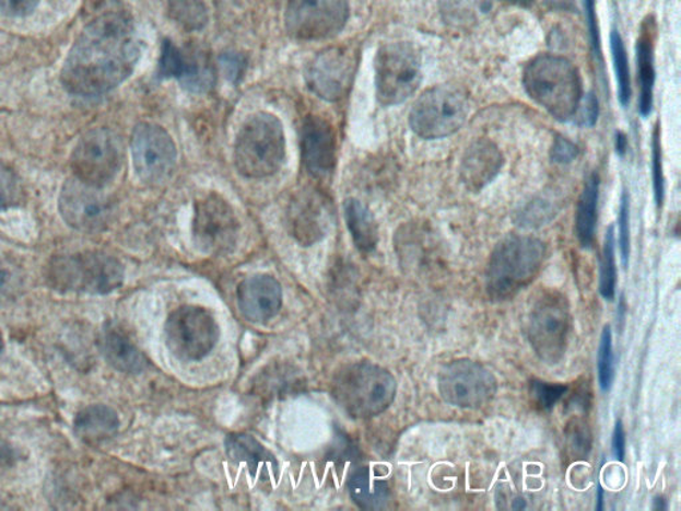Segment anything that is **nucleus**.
Returning a JSON list of instances; mask_svg holds the SVG:
<instances>
[{
    "label": "nucleus",
    "instance_id": "f03ea898",
    "mask_svg": "<svg viewBox=\"0 0 681 511\" xmlns=\"http://www.w3.org/2000/svg\"><path fill=\"white\" fill-rule=\"evenodd\" d=\"M545 246L532 236L508 235L495 246L486 268V291L491 299H513L537 279L543 267Z\"/></svg>",
    "mask_w": 681,
    "mask_h": 511
},
{
    "label": "nucleus",
    "instance_id": "a19ab883",
    "mask_svg": "<svg viewBox=\"0 0 681 511\" xmlns=\"http://www.w3.org/2000/svg\"><path fill=\"white\" fill-rule=\"evenodd\" d=\"M579 155V148L572 140L557 137L551 148L552 162L560 164H568L574 162Z\"/></svg>",
    "mask_w": 681,
    "mask_h": 511
},
{
    "label": "nucleus",
    "instance_id": "2f4dec72",
    "mask_svg": "<svg viewBox=\"0 0 681 511\" xmlns=\"http://www.w3.org/2000/svg\"><path fill=\"white\" fill-rule=\"evenodd\" d=\"M611 53L613 67H615L618 82V97L623 107L627 106L631 98V78L627 51H625L624 42L619 31L613 30L611 33Z\"/></svg>",
    "mask_w": 681,
    "mask_h": 511
},
{
    "label": "nucleus",
    "instance_id": "1a4fd4ad",
    "mask_svg": "<svg viewBox=\"0 0 681 511\" xmlns=\"http://www.w3.org/2000/svg\"><path fill=\"white\" fill-rule=\"evenodd\" d=\"M469 113V101L461 90L439 85L423 92L411 108L409 121L419 137L444 139L462 128Z\"/></svg>",
    "mask_w": 681,
    "mask_h": 511
},
{
    "label": "nucleus",
    "instance_id": "8fccbe9b",
    "mask_svg": "<svg viewBox=\"0 0 681 511\" xmlns=\"http://www.w3.org/2000/svg\"><path fill=\"white\" fill-rule=\"evenodd\" d=\"M3 352V337L0 335V355Z\"/></svg>",
    "mask_w": 681,
    "mask_h": 511
},
{
    "label": "nucleus",
    "instance_id": "4c0bfd02",
    "mask_svg": "<svg viewBox=\"0 0 681 511\" xmlns=\"http://www.w3.org/2000/svg\"><path fill=\"white\" fill-rule=\"evenodd\" d=\"M619 248H621L623 267H629L630 260V196L627 193L622 195L621 208H619Z\"/></svg>",
    "mask_w": 681,
    "mask_h": 511
},
{
    "label": "nucleus",
    "instance_id": "4468645a",
    "mask_svg": "<svg viewBox=\"0 0 681 511\" xmlns=\"http://www.w3.org/2000/svg\"><path fill=\"white\" fill-rule=\"evenodd\" d=\"M103 189L69 178L59 195V211L66 224L84 233L103 231L113 217V202Z\"/></svg>",
    "mask_w": 681,
    "mask_h": 511
},
{
    "label": "nucleus",
    "instance_id": "2eb2a0df",
    "mask_svg": "<svg viewBox=\"0 0 681 511\" xmlns=\"http://www.w3.org/2000/svg\"><path fill=\"white\" fill-rule=\"evenodd\" d=\"M132 162L141 182L167 181L175 170L177 151L174 140L161 126L140 123L131 140Z\"/></svg>",
    "mask_w": 681,
    "mask_h": 511
},
{
    "label": "nucleus",
    "instance_id": "b1692460",
    "mask_svg": "<svg viewBox=\"0 0 681 511\" xmlns=\"http://www.w3.org/2000/svg\"><path fill=\"white\" fill-rule=\"evenodd\" d=\"M99 348L104 359L116 371L139 374L149 365L145 356L140 352L137 345L128 338L125 332L114 326H108L102 332Z\"/></svg>",
    "mask_w": 681,
    "mask_h": 511
},
{
    "label": "nucleus",
    "instance_id": "6e6552de",
    "mask_svg": "<svg viewBox=\"0 0 681 511\" xmlns=\"http://www.w3.org/2000/svg\"><path fill=\"white\" fill-rule=\"evenodd\" d=\"M164 334L165 345L177 360L198 362L216 347L220 326L206 307L183 305L168 316Z\"/></svg>",
    "mask_w": 681,
    "mask_h": 511
},
{
    "label": "nucleus",
    "instance_id": "f704fd0d",
    "mask_svg": "<svg viewBox=\"0 0 681 511\" xmlns=\"http://www.w3.org/2000/svg\"><path fill=\"white\" fill-rule=\"evenodd\" d=\"M22 287V269L12 258L0 254V305L15 299Z\"/></svg>",
    "mask_w": 681,
    "mask_h": 511
},
{
    "label": "nucleus",
    "instance_id": "0eeeda50",
    "mask_svg": "<svg viewBox=\"0 0 681 511\" xmlns=\"http://www.w3.org/2000/svg\"><path fill=\"white\" fill-rule=\"evenodd\" d=\"M573 317L566 295L545 291L533 301L527 316V337L539 360L555 365L567 352Z\"/></svg>",
    "mask_w": 681,
    "mask_h": 511
},
{
    "label": "nucleus",
    "instance_id": "bb28decb",
    "mask_svg": "<svg viewBox=\"0 0 681 511\" xmlns=\"http://www.w3.org/2000/svg\"><path fill=\"white\" fill-rule=\"evenodd\" d=\"M600 178L592 174L587 178L576 209L575 230L583 248H591L597 231Z\"/></svg>",
    "mask_w": 681,
    "mask_h": 511
},
{
    "label": "nucleus",
    "instance_id": "39448f33",
    "mask_svg": "<svg viewBox=\"0 0 681 511\" xmlns=\"http://www.w3.org/2000/svg\"><path fill=\"white\" fill-rule=\"evenodd\" d=\"M284 127L274 115L251 116L237 135L235 164L238 174L263 178L275 174L285 159Z\"/></svg>",
    "mask_w": 681,
    "mask_h": 511
},
{
    "label": "nucleus",
    "instance_id": "7c9ffc66",
    "mask_svg": "<svg viewBox=\"0 0 681 511\" xmlns=\"http://www.w3.org/2000/svg\"><path fill=\"white\" fill-rule=\"evenodd\" d=\"M615 231L613 227L606 233L603 254L600 260L599 291L603 299L612 301L617 292Z\"/></svg>",
    "mask_w": 681,
    "mask_h": 511
},
{
    "label": "nucleus",
    "instance_id": "ea45409f",
    "mask_svg": "<svg viewBox=\"0 0 681 511\" xmlns=\"http://www.w3.org/2000/svg\"><path fill=\"white\" fill-rule=\"evenodd\" d=\"M599 104L598 98L590 92L582 97L578 109L574 115L576 123L582 127H594L598 120Z\"/></svg>",
    "mask_w": 681,
    "mask_h": 511
},
{
    "label": "nucleus",
    "instance_id": "de8ad7c7",
    "mask_svg": "<svg viewBox=\"0 0 681 511\" xmlns=\"http://www.w3.org/2000/svg\"><path fill=\"white\" fill-rule=\"evenodd\" d=\"M503 2L520 5V8H527V5H530L531 0H503Z\"/></svg>",
    "mask_w": 681,
    "mask_h": 511
},
{
    "label": "nucleus",
    "instance_id": "f8f14e48",
    "mask_svg": "<svg viewBox=\"0 0 681 511\" xmlns=\"http://www.w3.org/2000/svg\"><path fill=\"white\" fill-rule=\"evenodd\" d=\"M438 391L444 402L456 408L480 409L493 402L498 381L480 362L458 359L441 369Z\"/></svg>",
    "mask_w": 681,
    "mask_h": 511
},
{
    "label": "nucleus",
    "instance_id": "a211bd4d",
    "mask_svg": "<svg viewBox=\"0 0 681 511\" xmlns=\"http://www.w3.org/2000/svg\"><path fill=\"white\" fill-rule=\"evenodd\" d=\"M286 217L292 236L301 244L309 246L327 236L331 209L327 197L321 193L315 188H305L294 195Z\"/></svg>",
    "mask_w": 681,
    "mask_h": 511
},
{
    "label": "nucleus",
    "instance_id": "6ab92c4d",
    "mask_svg": "<svg viewBox=\"0 0 681 511\" xmlns=\"http://www.w3.org/2000/svg\"><path fill=\"white\" fill-rule=\"evenodd\" d=\"M336 133L320 116H306L301 127V152L306 172L315 178H328L336 169Z\"/></svg>",
    "mask_w": 681,
    "mask_h": 511
},
{
    "label": "nucleus",
    "instance_id": "a878e982",
    "mask_svg": "<svg viewBox=\"0 0 681 511\" xmlns=\"http://www.w3.org/2000/svg\"><path fill=\"white\" fill-rule=\"evenodd\" d=\"M119 417L106 405H91L79 411L73 427L79 439L87 443H99L115 435L119 429Z\"/></svg>",
    "mask_w": 681,
    "mask_h": 511
},
{
    "label": "nucleus",
    "instance_id": "aec40b11",
    "mask_svg": "<svg viewBox=\"0 0 681 511\" xmlns=\"http://www.w3.org/2000/svg\"><path fill=\"white\" fill-rule=\"evenodd\" d=\"M236 294L238 310L250 323L271 322L281 311L282 288L272 276L248 277L238 284Z\"/></svg>",
    "mask_w": 681,
    "mask_h": 511
},
{
    "label": "nucleus",
    "instance_id": "c756f323",
    "mask_svg": "<svg viewBox=\"0 0 681 511\" xmlns=\"http://www.w3.org/2000/svg\"><path fill=\"white\" fill-rule=\"evenodd\" d=\"M172 20L186 31H200L210 22L204 0H167Z\"/></svg>",
    "mask_w": 681,
    "mask_h": 511
},
{
    "label": "nucleus",
    "instance_id": "c85d7f7f",
    "mask_svg": "<svg viewBox=\"0 0 681 511\" xmlns=\"http://www.w3.org/2000/svg\"><path fill=\"white\" fill-rule=\"evenodd\" d=\"M637 80H639V113L643 118H647L651 114L654 106V88H655V65H654V46L648 35H643L637 40Z\"/></svg>",
    "mask_w": 681,
    "mask_h": 511
},
{
    "label": "nucleus",
    "instance_id": "79ce46f5",
    "mask_svg": "<svg viewBox=\"0 0 681 511\" xmlns=\"http://www.w3.org/2000/svg\"><path fill=\"white\" fill-rule=\"evenodd\" d=\"M40 0H0V12L12 18H23L33 14Z\"/></svg>",
    "mask_w": 681,
    "mask_h": 511
},
{
    "label": "nucleus",
    "instance_id": "5701e85b",
    "mask_svg": "<svg viewBox=\"0 0 681 511\" xmlns=\"http://www.w3.org/2000/svg\"><path fill=\"white\" fill-rule=\"evenodd\" d=\"M225 451L233 463L247 465L255 476L278 479V461L254 435L235 433L226 437Z\"/></svg>",
    "mask_w": 681,
    "mask_h": 511
},
{
    "label": "nucleus",
    "instance_id": "9b49d317",
    "mask_svg": "<svg viewBox=\"0 0 681 511\" xmlns=\"http://www.w3.org/2000/svg\"><path fill=\"white\" fill-rule=\"evenodd\" d=\"M122 159L125 150L118 135L107 128L91 129L73 148V177L94 187H107L118 176Z\"/></svg>",
    "mask_w": 681,
    "mask_h": 511
},
{
    "label": "nucleus",
    "instance_id": "423d86ee",
    "mask_svg": "<svg viewBox=\"0 0 681 511\" xmlns=\"http://www.w3.org/2000/svg\"><path fill=\"white\" fill-rule=\"evenodd\" d=\"M48 280L64 292L107 294L125 282V267L106 252H79L55 258L48 268Z\"/></svg>",
    "mask_w": 681,
    "mask_h": 511
},
{
    "label": "nucleus",
    "instance_id": "f3484780",
    "mask_svg": "<svg viewBox=\"0 0 681 511\" xmlns=\"http://www.w3.org/2000/svg\"><path fill=\"white\" fill-rule=\"evenodd\" d=\"M238 221L228 201L218 194H208L196 201L193 239L206 254L228 249L235 244Z\"/></svg>",
    "mask_w": 681,
    "mask_h": 511
},
{
    "label": "nucleus",
    "instance_id": "49530a36",
    "mask_svg": "<svg viewBox=\"0 0 681 511\" xmlns=\"http://www.w3.org/2000/svg\"><path fill=\"white\" fill-rule=\"evenodd\" d=\"M615 148H617L618 155H621V156H623L625 150H627V138H625V135L623 132H617Z\"/></svg>",
    "mask_w": 681,
    "mask_h": 511
},
{
    "label": "nucleus",
    "instance_id": "7ed1b4c3",
    "mask_svg": "<svg viewBox=\"0 0 681 511\" xmlns=\"http://www.w3.org/2000/svg\"><path fill=\"white\" fill-rule=\"evenodd\" d=\"M527 94L557 120L574 118L583 97L582 78L572 61L556 55H539L526 66Z\"/></svg>",
    "mask_w": 681,
    "mask_h": 511
},
{
    "label": "nucleus",
    "instance_id": "20e7f679",
    "mask_svg": "<svg viewBox=\"0 0 681 511\" xmlns=\"http://www.w3.org/2000/svg\"><path fill=\"white\" fill-rule=\"evenodd\" d=\"M331 394L347 414L359 420L377 417L397 396V381L388 369L373 362H355L337 373Z\"/></svg>",
    "mask_w": 681,
    "mask_h": 511
},
{
    "label": "nucleus",
    "instance_id": "ddd939ff",
    "mask_svg": "<svg viewBox=\"0 0 681 511\" xmlns=\"http://www.w3.org/2000/svg\"><path fill=\"white\" fill-rule=\"evenodd\" d=\"M349 11L348 0H291L285 27L294 39H328L347 26Z\"/></svg>",
    "mask_w": 681,
    "mask_h": 511
},
{
    "label": "nucleus",
    "instance_id": "f257e3e1",
    "mask_svg": "<svg viewBox=\"0 0 681 511\" xmlns=\"http://www.w3.org/2000/svg\"><path fill=\"white\" fill-rule=\"evenodd\" d=\"M139 58L131 18L122 11L103 12L73 43L61 69V84L72 95L107 94L131 77Z\"/></svg>",
    "mask_w": 681,
    "mask_h": 511
},
{
    "label": "nucleus",
    "instance_id": "473e14b6",
    "mask_svg": "<svg viewBox=\"0 0 681 511\" xmlns=\"http://www.w3.org/2000/svg\"><path fill=\"white\" fill-rule=\"evenodd\" d=\"M26 201V189L17 172L8 163L0 162V211L17 208Z\"/></svg>",
    "mask_w": 681,
    "mask_h": 511
},
{
    "label": "nucleus",
    "instance_id": "c03bdc74",
    "mask_svg": "<svg viewBox=\"0 0 681 511\" xmlns=\"http://www.w3.org/2000/svg\"><path fill=\"white\" fill-rule=\"evenodd\" d=\"M552 217V209L543 201L532 202L530 207L526 208V211L521 213V218L526 223L533 225L536 223H544Z\"/></svg>",
    "mask_w": 681,
    "mask_h": 511
},
{
    "label": "nucleus",
    "instance_id": "c9c22d12",
    "mask_svg": "<svg viewBox=\"0 0 681 511\" xmlns=\"http://www.w3.org/2000/svg\"><path fill=\"white\" fill-rule=\"evenodd\" d=\"M566 392L567 386L561 384L542 383V381H532L531 383V397L543 410L554 408Z\"/></svg>",
    "mask_w": 681,
    "mask_h": 511
},
{
    "label": "nucleus",
    "instance_id": "cd10ccee",
    "mask_svg": "<svg viewBox=\"0 0 681 511\" xmlns=\"http://www.w3.org/2000/svg\"><path fill=\"white\" fill-rule=\"evenodd\" d=\"M345 219L355 246L364 254L377 248L378 225L369 208L357 199L345 201Z\"/></svg>",
    "mask_w": 681,
    "mask_h": 511
},
{
    "label": "nucleus",
    "instance_id": "72a5a7b5",
    "mask_svg": "<svg viewBox=\"0 0 681 511\" xmlns=\"http://www.w3.org/2000/svg\"><path fill=\"white\" fill-rule=\"evenodd\" d=\"M598 379L601 391L611 390L615 379V357H613L611 326L606 325L601 332L598 350Z\"/></svg>",
    "mask_w": 681,
    "mask_h": 511
},
{
    "label": "nucleus",
    "instance_id": "a18cd8bd",
    "mask_svg": "<svg viewBox=\"0 0 681 511\" xmlns=\"http://www.w3.org/2000/svg\"><path fill=\"white\" fill-rule=\"evenodd\" d=\"M612 452L618 461L623 463L625 457V432L622 421H617L612 435Z\"/></svg>",
    "mask_w": 681,
    "mask_h": 511
},
{
    "label": "nucleus",
    "instance_id": "393cba45",
    "mask_svg": "<svg viewBox=\"0 0 681 511\" xmlns=\"http://www.w3.org/2000/svg\"><path fill=\"white\" fill-rule=\"evenodd\" d=\"M349 492L359 508L383 510L389 507L391 488L384 474L373 472L371 467H360L348 481Z\"/></svg>",
    "mask_w": 681,
    "mask_h": 511
},
{
    "label": "nucleus",
    "instance_id": "412c9836",
    "mask_svg": "<svg viewBox=\"0 0 681 511\" xmlns=\"http://www.w3.org/2000/svg\"><path fill=\"white\" fill-rule=\"evenodd\" d=\"M503 155L493 141L481 139L465 152L461 163V177L469 189L481 190L500 174Z\"/></svg>",
    "mask_w": 681,
    "mask_h": 511
},
{
    "label": "nucleus",
    "instance_id": "37998d69",
    "mask_svg": "<svg viewBox=\"0 0 681 511\" xmlns=\"http://www.w3.org/2000/svg\"><path fill=\"white\" fill-rule=\"evenodd\" d=\"M583 2H585L586 21L588 31H590L594 53L601 60L600 31L597 16V5H595V0H583Z\"/></svg>",
    "mask_w": 681,
    "mask_h": 511
},
{
    "label": "nucleus",
    "instance_id": "dca6fc26",
    "mask_svg": "<svg viewBox=\"0 0 681 511\" xmlns=\"http://www.w3.org/2000/svg\"><path fill=\"white\" fill-rule=\"evenodd\" d=\"M357 63V54L351 48H329L306 67V84L313 94L324 101H341L352 89Z\"/></svg>",
    "mask_w": 681,
    "mask_h": 511
},
{
    "label": "nucleus",
    "instance_id": "58836bf2",
    "mask_svg": "<svg viewBox=\"0 0 681 511\" xmlns=\"http://www.w3.org/2000/svg\"><path fill=\"white\" fill-rule=\"evenodd\" d=\"M590 437L591 434L588 432V428L585 423L574 422L573 427L570 428L567 432V441L570 449H572L575 455L583 457V455L590 451Z\"/></svg>",
    "mask_w": 681,
    "mask_h": 511
},
{
    "label": "nucleus",
    "instance_id": "e433bc0d",
    "mask_svg": "<svg viewBox=\"0 0 681 511\" xmlns=\"http://www.w3.org/2000/svg\"><path fill=\"white\" fill-rule=\"evenodd\" d=\"M653 177H654V195L656 206L659 208L665 201V174H662V160H661V141H660V128L659 125L655 127L653 138Z\"/></svg>",
    "mask_w": 681,
    "mask_h": 511
},
{
    "label": "nucleus",
    "instance_id": "9d476101",
    "mask_svg": "<svg viewBox=\"0 0 681 511\" xmlns=\"http://www.w3.org/2000/svg\"><path fill=\"white\" fill-rule=\"evenodd\" d=\"M422 80L421 55L408 43L384 46L376 57V88L384 106L401 104L419 90Z\"/></svg>",
    "mask_w": 681,
    "mask_h": 511
},
{
    "label": "nucleus",
    "instance_id": "09e8293b",
    "mask_svg": "<svg viewBox=\"0 0 681 511\" xmlns=\"http://www.w3.org/2000/svg\"><path fill=\"white\" fill-rule=\"evenodd\" d=\"M662 502H665V500H662V498L658 497L655 500L656 507L655 509H660V510H665L667 509L666 504H662Z\"/></svg>",
    "mask_w": 681,
    "mask_h": 511
},
{
    "label": "nucleus",
    "instance_id": "4be33fe9",
    "mask_svg": "<svg viewBox=\"0 0 681 511\" xmlns=\"http://www.w3.org/2000/svg\"><path fill=\"white\" fill-rule=\"evenodd\" d=\"M158 76L180 80L184 88L192 91L208 89L212 79V72L202 69L198 59L184 53L168 39L163 43Z\"/></svg>",
    "mask_w": 681,
    "mask_h": 511
}]
</instances>
